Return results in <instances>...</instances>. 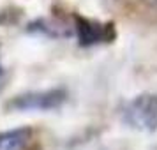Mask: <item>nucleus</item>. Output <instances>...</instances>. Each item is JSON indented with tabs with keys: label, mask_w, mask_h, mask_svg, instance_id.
Returning <instances> with one entry per match:
<instances>
[{
	"label": "nucleus",
	"mask_w": 157,
	"mask_h": 150,
	"mask_svg": "<svg viewBox=\"0 0 157 150\" xmlns=\"http://www.w3.org/2000/svg\"><path fill=\"white\" fill-rule=\"evenodd\" d=\"M122 120L136 131H157V92H145L127 101L122 108Z\"/></svg>",
	"instance_id": "obj_1"
},
{
	"label": "nucleus",
	"mask_w": 157,
	"mask_h": 150,
	"mask_svg": "<svg viewBox=\"0 0 157 150\" xmlns=\"http://www.w3.org/2000/svg\"><path fill=\"white\" fill-rule=\"evenodd\" d=\"M67 101V92L64 88H51V90H37L16 95L6 104L7 110L13 111H50L57 110Z\"/></svg>",
	"instance_id": "obj_2"
},
{
	"label": "nucleus",
	"mask_w": 157,
	"mask_h": 150,
	"mask_svg": "<svg viewBox=\"0 0 157 150\" xmlns=\"http://www.w3.org/2000/svg\"><path fill=\"white\" fill-rule=\"evenodd\" d=\"M74 27L78 32V39L81 46H94L101 43H111L115 39V27L113 23H99L83 18L74 16Z\"/></svg>",
	"instance_id": "obj_3"
},
{
	"label": "nucleus",
	"mask_w": 157,
	"mask_h": 150,
	"mask_svg": "<svg viewBox=\"0 0 157 150\" xmlns=\"http://www.w3.org/2000/svg\"><path fill=\"white\" fill-rule=\"evenodd\" d=\"M32 131L29 127H20L0 133V150H23L29 143Z\"/></svg>",
	"instance_id": "obj_4"
},
{
	"label": "nucleus",
	"mask_w": 157,
	"mask_h": 150,
	"mask_svg": "<svg viewBox=\"0 0 157 150\" xmlns=\"http://www.w3.org/2000/svg\"><path fill=\"white\" fill-rule=\"evenodd\" d=\"M4 83H6V69H4V65H2V60H0V90H2Z\"/></svg>",
	"instance_id": "obj_5"
}]
</instances>
